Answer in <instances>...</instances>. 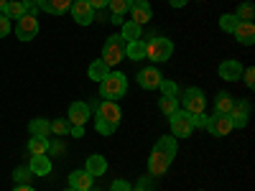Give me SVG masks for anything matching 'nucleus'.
Masks as SVG:
<instances>
[{"label":"nucleus","mask_w":255,"mask_h":191,"mask_svg":"<svg viewBox=\"0 0 255 191\" xmlns=\"http://www.w3.org/2000/svg\"><path fill=\"white\" fill-rule=\"evenodd\" d=\"M31 179H33V174H31L28 166H18L15 171H13V181H15V184H28Z\"/></svg>","instance_id":"33"},{"label":"nucleus","mask_w":255,"mask_h":191,"mask_svg":"<svg viewBox=\"0 0 255 191\" xmlns=\"http://www.w3.org/2000/svg\"><path fill=\"white\" fill-rule=\"evenodd\" d=\"M130 20L133 23H138V26H145L148 20L153 18V8H151V3L148 0H133V5H130Z\"/></svg>","instance_id":"10"},{"label":"nucleus","mask_w":255,"mask_h":191,"mask_svg":"<svg viewBox=\"0 0 255 191\" xmlns=\"http://www.w3.org/2000/svg\"><path fill=\"white\" fill-rule=\"evenodd\" d=\"M153 151H158V153H163V156H168V158H176V151H179V140L174 138V135H161L158 140H156V145H153Z\"/></svg>","instance_id":"17"},{"label":"nucleus","mask_w":255,"mask_h":191,"mask_svg":"<svg viewBox=\"0 0 255 191\" xmlns=\"http://www.w3.org/2000/svg\"><path fill=\"white\" fill-rule=\"evenodd\" d=\"M243 64L240 61H235V59H225L222 64H220V77L225 79V82H238L240 77H243Z\"/></svg>","instance_id":"15"},{"label":"nucleus","mask_w":255,"mask_h":191,"mask_svg":"<svg viewBox=\"0 0 255 191\" xmlns=\"http://www.w3.org/2000/svg\"><path fill=\"white\" fill-rule=\"evenodd\" d=\"M130 191H156V189H153L151 179H140V181H138V186H135V189H130Z\"/></svg>","instance_id":"39"},{"label":"nucleus","mask_w":255,"mask_h":191,"mask_svg":"<svg viewBox=\"0 0 255 191\" xmlns=\"http://www.w3.org/2000/svg\"><path fill=\"white\" fill-rule=\"evenodd\" d=\"M163 82V74L156 69V67H145L140 74H138V84L143 90H158V84Z\"/></svg>","instance_id":"13"},{"label":"nucleus","mask_w":255,"mask_h":191,"mask_svg":"<svg viewBox=\"0 0 255 191\" xmlns=\"http://www.w3.org/2000/svg\"><path fill=\"white\" fill-rule=\"evenodd\" d=\"M67 191H77V189H67Z\"/></svg>","instance_id":"47"},{"label":"nucleus","mask_w":255,"mask_h":191,"mask_svg":"<svg viewBox=\"0 0 255 191\" xmlns=\"http://www.w3.org/2000/svg\"><path fill=\"white\" fill-rule=\"evenodd\" d=\"M69 10H72V18L77 20L79 26H92V23H95V18H97V13L90 8L87 0H72Z\"/></svg>","instance_id":"8"},{"label":"nucleus","mask_w":255,"mask_h":191,"mask_svg":"<svg viewBox=\"0 0 255 191\" xmlns=\"http://www.w3.org/2000/svg\"><path fill=\"white\" fill-rule=\"evenodd\" d=\"M120 36H123L125 41H138V38H140V26L133 23V20H128V23H123Z\"/></svg>","instance_id":"29"},{"label":"nucleus","mask_w":255,"mask_h":191,"mask_svg":"<svg viewBox=\"0 0 255 191\" xmlns=\"http://www.w3.org/2000/svg\"><path fill=\"white\" fill-rule=\"evenodd\" d=\"M191 122H194V127H207V115H204V112L191 115Z\"/></svg>","instance_id":"40"},{"label":"nucleus","mask_w":255,"mask_h":191,"mask_svg":"<svg viewBox=\"0 0 255 191\" xmlns=\"http://www.w3.org/2000/svg\"><path fill=\"white\" fill-rule=\"evenodd\" d=\"M227 117H230L232 127H245L248 120H250V102L248 99L235 102V104H232V110L227 112Z\"/></svg>","instance_id":"11"},{"label":"nucleus","mask_w":255,"mask_h":191,"mask_svg":"<svg viewBox=\"0 0 255 191\" xmlns=\"http://www.w3.org/2000/svg\"><path fill=\"white\" fill-rule=\"evenodd\" d=\"M90 117H92V110L87 102H72L69 104V122L72 125H84Z\"/></svg>","instance_id":"16"},{"label":"nucleus","mask_w":255,"mask_h":191,"mask_svg":"<svg viewBox=\"0 0 255 191\" xmlns=\"http://www.w3.org/2000/svg\"><path fill=\"white\" fill-rule=\"evenodd\" d=\"M171 56H174V41H168L158 33L145 41V59L161 64V61H168Z\"/></svg>","instance_id":"3"},{"label":"nucleus","mask_w":255,"mask_h":191,"mask_svg":"<svg viewBox=\"0 0 255 191\" xmlns=\"http://www.w3.org/2000/svg\"><path fill=\"white\" fill-rule=\"evenodd\" d=\"M232 36L238 38V44L253 46V44H255V26H253V20H240L238 28L232 31Z\"/></svg>","instance_id":"14"},{"label":"nucleus","mask_w":255,"mask_h":191,"mask_svg":"<svg viewBox=\"0 0 255 191\" xmlns=\"http://www.w3.org/2000/svg\"><path fill=\"white\" fill-rule=\"evenodd\" d=\"M133 186L128 184L125 179H118V181H113V186H110V191H130Z\"/></svg>","instance_id":"38"},{"label":"nucleus","mask_w":255,"mask_h":191,"mask_svg":"<svg viewBox=\"0 0 255 191\" xmlns=\"http://www.w3.org/2000/svg\"><path fill=\"white\" fill-rule=\"evenodd\" d=\"M90 191H95V189H90Z\"/></svg>","instance_id":"48"},{"label":"nucleus","mask_w":255,"mask_h":191,"mask_svg":"<svg viewBox=\"0 0 255 191\" xmlns=\"http://www.w3.org/2000/svg\"><path fill=\"white\" fill-rule=\"evenodd\" d=\"M84 171H87L92 179H97V176H102L105 171H108V161H105V156H90L87 158V166H84Z\"/></svg>","instance_id":"21"},{"label":"nucleus","mask_w":255,"mask_h":191,"mask_svg":"<svg viewBox=\"0 0 255 191\" xmlns=\"http://www.w3.org/2000/svg\"><path fill=\"white\" fill-rule=\"evenodd\" d=\"M168 122H171V135L179 140V138H189L191 133H194V122H191V115L179 110L174 112L171 117H168Z\"/></svg>","instance_id":"5"},{"label":"nucleus","mask_w":255,"mask_h":191,"mask_svg":"<svg viewBox=\"0 0 255 191\" xmlns=\"http://www.w3.org/2000/svg\"><path fill=\"white\" fill-rule=\"evenodd\" d=\"M28 130H31V135H36V138H49V133H51V122L44 120V117H36V120H31Z\"/></svg>","instance_id":"23"},{"label":"nucleus","mask_w":255,"mask_h":191,"mask_svg":"<svg viewBox=\"0 0 255 191\" xmlns=\"http://www.w3.org/2000/svg\"><path fill=\"white\" fill-rule=\"evenodd\" d=\"M207 130L215 135V138H225V135H230L235 127H232V122H230V117L227 115H212V117H207Z\"/></svg>","instance_id":"9"},{"label":"nucleus","mask_w":255,"mask_h":191,"mask_svg":"<svg viewBox=\"0 0 255 191\" xmlns=\"http://www.w3.org/2000/svg\"><path fill=\"white\" fill-rule=\"evenodd\" d=\"M28 168H31L33 176H49L51 174V161L46 156H31Z\"/></svg>","instance_id":"20"},{"label":"nucleus","mask_w":255,"mask_h":191,"mask_svg":"<svg viewBox=\"0 0 255 191\" xmlns=\"http://www.w3.org/2000/svg\"><path fill=\"white\" fill-rule=\"evenodd\" d=\"M238 23H240V20H238L235 13H225V15H220V28H222L225 33H232V31L238 28Z\"/></svg>","instance_id":"30"},{"label":"nucleus","mask_w":255,"mask_h":191,"mask_svg":"<svg viewBox=\"0 0 255 191\" xmlns=\"http://www.w3.org/2000/svg\"><path fill=\"white\" fill-rule=\"evenodd\" d=\"M51 133H56V135H67V133H69V122L54 120V122H51Z\"/></svg>","instance_id":"35"},{"label":"nucleus","mask_w":255,"mask_h":191,"mask_svg":"<svg viewBox=\"0 0 255 191\" xmlns=\"http://www.w3.org/2000/svg\"><path fill=\"white\" fill-rule=\"evenodd\" d=\"M3 15L5 18H20V15H26V5H23V0H13V3H8L5 5V10H3Z\"/></svg>","instance_id":"28"},{"label":"nucleus","mask_w":255,"mask_h":191,"mask_svg":"<svg viewBox=\"0 0 255 191\" xmlns=\"http://www.w3.org/2000/svg\"><path fill=\"white\" fill-rule=\"evenodd\" d=\"M232 104H235L232 95H230V92H220V95L215 97V112H217V115H227V112L232 110Z\"/></svg>","instance_id":"25"},{"label":"nucleus","mask_w":255,"mask_h":191,"mask_svg":"<svg viewBox=\"0 0 255 191\" xmlns=\"http://www.w3.org/2000/svg\"><path fill=\"white\" fill-rule=\"evenodd\" d=\"M158 90L163 92V97H176V95H179L176 84H174V82H168V79H163V82L158 84Z\"/></svg>","instance_id":"34"},{"label":"nucleus","mask_w":255,"mask_h":191,"mask_svg":"<svg viewBox=\"0 0 255 191\" xmlns=\"http://www.w3.org/2000/svg\"><path fill=\"white\" fill-rule=\"evenodd\" d=\"M69 135H72V138H82V135H84V125H72V127H69Z\"/></svg>","instance_id":"42"},{"label":"nucleus","mask_w":255,"mask_h":191,"mask_svg":"<svg viewBox=\"0 0 255 191\" xmlns=\"http://www.w3.org/2000/svg\"><path fill=\"white\" fill-rule=\"evenodd\" d=\"M5 5H8V0H0V13L5 10Z\"/></svg>","instance_id":"46"},{"label":"nucleus","mask_w":255,"mask_h":191,"mask_svg":"<svg viewBox=\"0 0 255 191\" xmlns=\"http://www.w3.org/2000/svg\"><path fill=\"white\" fill-rule=\"evenodd\" d=\"M110 10H113V15H125L128 10H130V5H133V0H110Z\"/></svg>","instance_id":"32"},{"label":"nucleus","mask_w":255,"mask_h":191,"mask_svg":"<svg viewBox=\"0 0 255 191\" xmlns=\"http://www.w3.org/2000/svg\"><path fill=\"white\" fill-rule=\"evenodd\" d=\"M243 79H245V84L253 90L255 87V69L253 67H248V69H243Z\"/></svg>","instance_id":"37"},{"label":"nucleus","mask_w":255,"mask_h":191,"mask_svg":"<svg viewBox=\"0 0 255 191\" xmlns=\"http://www.w3.org/2000/svg\"><path fill=\"white\" fill-rule=\"evenodd\" d=\"M158 107L166 117H171L174 112H179V97H161L158 99Z\"/></svg>","instance_id":"27"},{"label":"nucleus","mask_w":255,"mask_h":191,"mask_svg":"<svg viewBox=\"0 0 255 191\" xmlns=\"http://www.w3.org/2000/svg\"><path fill=\"white\" fill-rule=\"evenodd\" d=\"M108 74H110V67H108L102 59H97V61L90 64V79H92V82H102Z\"/></svg>","instance_id":"26"},{"label":"nucleus","mask_w":255,"mask_h":191,"mask_svg":"<svg viewBox=\"0 0 255 191\" xmlns=\"http://www.w3.org/2000/svg\"><path fill=\"white\" fill-rule=\"evenodd\" d=\"M238 20H253L255 18V5H253V0H245V3L238 5Z\"/></svg>","instance_id":"31"},{"label":"nucleus","mask_w":255,"mask_h":191,"mask_svg":"<svg viewBox=\"0 0 255 191\" xmlns=\"http://www.w3.org/2000/svg\"><path fill=\"white\" fill-rule=\"evenodd\" d=\"M181 104H184V112H189V115H199V112H204V107H207L204 92L197 90V87H189V90L184 92V97H181Z\"/></svg>","instance_id":"6"},{"label":"nucleus","mask_w":255,"mask_h":191,"mask_svg":"<svg viewBox=\"0 0 255 191\" xmlns=\"http://www.w3.org/2000/svg\"><path fill=\"white\" fill-rule=\"evenodd\" d=\"M168 166H171V158L158 153V151H151V158H148V174H151L153 179L163 176L168 171Z\"/></svg>","instance_id":"12"},{"label":"nucleus","mask_w":255,"mask_h":191,"mask_svg":"<svg viewBox=\"0 0 255 191\" xmlns=\"http://www.w3.org/2000/svg\"><path fill=\"white\" fill-rule=\"evenodd\" d=\"M95 184V179L87 174V171H74L69 174V189H77V191H90Z\"/></svg>","instance_id":"19"},{"label":"nucleus","mask_w":255,"mask_h":191,"mask_svg":"<svg viewBox=\"0 0 255 191\" xmlns=\"http://www.w3.org/2000/svg\"><path fill=\"white\" fill-rule=\"evenodd\" d=\"M36 5L41 10H46L51 15H61V13H67L69 5H72V0H36Z\"/></svg>","instance_id":"18"},{"label":"nucleus","mask_w":255,"mask_h":191,"mask_svg":"<svg viewBox=\"0 0 255 191\" xmlns=\"http://www.w3.org/2000/svg\"><path fill=\"white\" fill-rule=\"evenodd\" d=\"M125 59H133V61L145 59V41H143V38H138V41H128Z\"/></svg>","instance_id":"22"},{"label":"nucleus","mask_w":255,"mask_h":191,"mask_svg":"<svg viewBox=\"0 0 255 191\" xmlns=\"http://www.w3.org/2000/svg\"><path fill=\"white\" fill-rule=\"evenodd\" d=\"M87 3H90V8H92V10L97 13V10H102L105 5H108V3H110V0H87Z\"/></svg>","instance_id":"41"},{"label":"nucleus","mask_w":255,"mask_h":191,"mask_svg":"<svg viewBox=\"0 0 255 191\" xmlns=\"http://www.w3.org/2000/svg\"><path fill=\"white\" fill-rule=\"evenodd\" d=\"M189 3V0H168V5H171V8H184Z\"/></svg>","instance_id":"44"},{"label":"nucleus","mask_w":255,"mask_h":191,"mask_svg":"<svg viewBox=\"0 0 255 191\" xmlns=\"http://www.w3.org/2000/svg\"><path fill=\"white\" fill-rule=\"evenodd\" d=\"M23 5H26V13H33V8H36V0H23Z\"/></svg>","instance_id":"45"},{"label":"nucleus","mask_w":255,"mask_h":191,"mask_svg":"<svg viewBox=\"0 0 255 191\" xmlns=\"http://www.w3.org/2000/svg\"><path fill=\"white\" fill-rule=\"evenodd\" d=\"M8 33H10V18H5L0 13V38H5Z\"/></svg>","instance_id":"36"},{"label":"nucleus","mask_w":255,"mask_h":191,"mask_svg":"<svg viewBox=\"0 0 255 191\" xmlns=\"http://www.w3.org/2000/svg\"><path fill=\"white\" fill-rule=\"evenodd\" d=\"M125 49H128V41L118 33V36H110L102 46V61L108 67H118V64L125 59Z\"/></svg>","instance_id":"4"},{"label":"nucleus","mask_w":255,"mask_h":191,"mask_svg":"<svg viewBox=\"0 0 255 191\" xmlns=\"http://www.w3.org/2000/svg\"><path fill=\"white\" fill-rule=\"evenodd\" d=\"M49 138H36V135H31V140H28V153L31 156H46L49 153Z\"/></svg>","instance_id":"24"},{"label":"nucleus","mask_w":255,"mask_h":191,"mask_svg":"<svg viewBox=\"0 0 255 191\" xmlns=\"http://www.w3.org/2000/svg\"><path fill=\"white\" fill-rule=\"evenodd\" d=\"M13 191H36V189H33L31 184H15V189H13Z\"/></svg>","instance_id":"43"},{"label":"nucleus","mask_w":255,"mask_h":191,"mask_svg":"<svg viewBox=\"0 0 255 191\" xmlns=\"http://www.w3.org/2000/svg\"><path fill=\"white\" fill-rule=\"evenodd\" d=\"M125 92H128V77L123 72H110L100 82V97L102 99L118 102L120 97H125Z\"/></svg>","instance_id":"1"},{"label":"nucleus","mask_w":255,"mask_h":191,"mask_svg":"<svg viewBox=\"0 0 255 191\" xmlns=\"http://www.w3.org/2000/svg\"><path fill=\"white\" fill-rule=\"evenodd\" d=\"M38 33V20H36V13H26V15H20L15 20V36L20 41H31L36 38Z\"/></svg>","instance_id":"7"},{"label":"nucleus","mask_w":255,"mask_h":191,"mask_svg":"<svg viewBox=\"0 0 255 191\" xmlns=\"http://www.w3.org/2000/svg\"><path fill=\"white\" fill-rule=\"evenodd\" d=\"M90 110H95V120L97 122H105V125H110V127H115L118 130V125H120V120H123V112H120V107H118V102H113V99H102V102H92L90 104Z\"/></svg>","instance_id":"2"}]
</instances>
